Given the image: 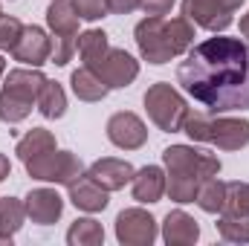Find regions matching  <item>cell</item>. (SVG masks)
<instances>
[{
	"mask_svg": "<svg viewBox=\"0 0 249 246\" xmlns=\"http://www.w3.org/2000/svg\"><path fill=\"white\" fill-rule=\"evenodd\" d=\"M142 102H145V110H148L151 122L160 130H165V133H180L183 130V124L188 119V105L168 81L151 84Z\"/></svg>",
	"mask_w": 249,
	"mask_h": 246,
	"instance_id": "obj_6",
	"label": "cell"
},
{
	"mask_svg": "<svg viewBox=\"0 0 249 246\" xmlns=\"http://www.w3.org/2000/svg\"><path fill=\"white\" fill-rule=\"evenodd\" d=\"M47 151H55V136L47 130V127H32L29 133H23L15 145V154L20 157V162H29Z\"/></svg>",
	"mask_w": 249,
	"mask_h": 246,
	"instance_id": "obj_19",
	"label": "cell"
},
{
	"mask_svg": "<svg viewBox=\"0 0 249 246\" xmlns=\"http://www.w3.org/2000/svg\"><path fill=\"white\" fill-rule=\"evenodd\" d=\"M87 70H93L110 90H124L136 81L139 75V61L124 53V50H116V47H107L102 53V58H96L93 64H87Z\"/></svg>",
	"mask_w": 249,
	"mask_h": 246,
	"instance_id": "obj_10",
	"label": "cell"
},
{
	"mask_svg": "<svg viewBox=\"0 0 249 246\" xmlns=\"http://www.w3.org/2000/svg\"><path fill=\"white\" fill-rule=\"evenodd\" d=\"M217 235H220L223 241H229V244H249V220L220 214V220H217Z\"/></svg>",
	"mask_w": 249,
	"mask_h": 246,
	"instance_id": "obj_27",
	"label": "cell"
},
{
	"mask_svg": "<svg viewBox=\"0 0 249 246\" xmlns=\"http://www.w3.org/2000/svg\"><path fill=\"white\" fill-rule=\"evenodd\" d=\"M183 133L194 142L214 145L220 151H241L249 145V119H232L220 113H188Z\"/></svg>",
	"mask_w": 249,
	"mask_h": 246,
	"instance_id": "obj_4",
	"label": "cell"
},
{
	"mask_svg": "<svg viewBox=\"0 0 249 246\" xmlns=\"http://www.w3.org/2000/svg\"><path fill=\"white\" fill-rule=\"evenodd\" d=\"M12 55H15V61L26 64V67H44L53 58V38L47 35V29H41L35 23L23 26V35L15 44Z\"/></svg>",
	"mask_w": 249,
	"mask_h": 246,
	"instance_id": "obj_13",
	"label": "cell"
},
{
	"mask_svg": "<svg viewBox=\"0 0 249 246\" xmlns=\"http://www.w3.org/2000/svg\"><path fill=\"white\" fill-rule=\"evenodd\" d=\"M197 238H200V226H197V220L186 214V211H168L165 214V220H162V241L168 246H191L197 244Z\"/></svg>",
	"mask_w": 249,
	"mask_h": 246,
	"instance_id": "obj_18",
	"label": "cell"
},
{
	"mask_svg": "<svg viewBox=\"0 0 249 246\" xmlns=\"http://www.w3.org/2000/svg\"><path fill=\"white\" fill-rule=\"evenodd\" d=\"M26 165V174L32 180H41V183H58V185H70L75 183L81 174H84V162L72 154V151H47Z\"/></svg>",
	"mask_w": 249,
	"mask_h": 246,
	"instance_id": "obj_8",
	"label": "cell"
},
{
	"mask_svg": "<svg viewBox=\"0 0 249 246\" xmlns=\"http://www.w3.org/2000/svg\"><path fill=\"white\" fill-rule=\"evenodd\" d=\"M241 35H244V38H249V12L241 18Z\"/></svg>",
	"mask_w": 249,
	"mask_h": 246,
	"instance_id": "obj_33",
	"label": "cell"
},
{
	"mask_svg": "<svg viewBox=\"0 0 249 246\" xmlns=\"http://www.w3.org/2000/svg\"><path fill=\"white\" fill-rule=\"evenodd\" d=\"M162 162H165V194L174 203H194L200 183L220 174V159L191 145L165 148Z\"/></svg>",
	"mask_w": 249,
	"mask_h": 246,
	"instance_id": "obj_2",
	"label": "cell"
},
{
	"mask_svg": "<svg viewBox=\"0 0 249 246\" xmlns=\"http://www.w3.org/2000/svg\"><path fill=\"white\" fill-rule=\"evenodd\" d=\"M107 139L122 151H139L148 142V127L136 113L119 110L107 119Z\"/></svg>",
	"mask_w": 249,
	"mask_h": 246,
	"instance_id": "obj_12",
	"label": "cell"
},
{
	"mask_svg": "<svg viewBox=\"0 0 249 246\" xmlns=\"http://www.w3.org/2000/svg\"><path fill=\"white\" fill-rule=\"evenodd\" d=\"M3 72H6V61H3V55H0V78H3Z\"/></svg>",
	"mask_w": 249,
	"mask_h": 246,
	"instance_id": "obj_34",
	"label": "cell"
},
{
	"mask_svg": "<svg viewBox=\"0 0 249 246\" xmlns=\"http://www.w3.org/2000/svg\"><path fill=\"white\" fill-rule=\"evenodd\" d=\"M9 174H12V162H9V157H3V154H0V183H3Z\"/></svg>",
	"mask_w": 249,
	"mask_h": 246,
	"instance_id": "obj_32",
	"label": "cell"
},
{
	"mask_svg": "<svg viewBox=\"0 0 249 246\" xmlns=\"http://www.w3.org/2000/svg\"><path fill=\"white\" fill-rule=\"evenodd\" d=\"M223 200H226V183L217 180V177L203 180L200 188H197V197H194V203H197L203 211H209V214H220Z\"/></svg>",
	"mask_w": 249,
	"mask_h": 246,
	"instance_id": "obj_24",
	"label": "cell"
},
{
	"mask_svg": "<svg viewBox=\"0 0 249 246\" xmlns=\"http://www.w3.org/2000/svg\"><path fill=\"white\" fill-rule=\"evenodd\" d=\"M78 20L81 18L75 15L72 0H50V9H47V26L53 32V58L50 61L55 67H64L75 53Z\"/></svg>",
	"mask_w": 249,
	"mask_h": 246,
	"instance_id": "obj_7",
	"label": "cell"
},
{
	"mask_svg": "<svg viewBox=\"0 0 249 246\" xmlns=\"http://www.w3.org/2000/svg\"><path fill=\"white\" fill-rule=\"evenodd\" d=\"M72 6H75V15L87 23L102 20L107 15V0H72Z\"/></svg>",
	"mask_w": 249,
	"mask_h": 246,
	"instance_id": "obj_29",
	"label": "cell"
},
{
	"mask_svg": "<svg viewBox=\"0 0 249 246\" xmlns=\"http://www.w3.org/2000/svg\"><path fill=\"white\" fill-rule=\"evenodd\" d=\"M107 47H110V41H107V35H105L102 29H87V32H81V35H78V44H75V50H78L84 67L93 64L96 58H102V53H105Z\"/></svg>",
	"mask_w": 249,
	"mask_h": 246,
	"instance_id": "obj_26",
	"label": "cell"
},
{
	"mask_svg": "<svg viewBox=\"0 0 249 246\" xmlns=\"http://www.w3.org/2000/svg\"><path fill=\"white\" fill-rule=\"evenodd\" d=\"M247 0H183V15L194 26L209 29V32H223L232 26L235 12Z\"/></svg>",
	"mask_w": 249,
	"mask_h": 246,
	"instance_id": "obj_9",
	"label": "cell"
},
{
	"mask_svg": "<svg viewBox=\"0 0 249 246\" xmlns=\"http://www.w3.org/2000/svg\"><path fill=\"white\" fill-rule=\"evenodd\" d=\"M26 220V206L18 197H0V241H12Z\"/></svg>",
	"mask_w": 249,
	"mask_h": 246,
	"instance_id": "obj_21",
	"label": "cell"
},
{
	"mask_svg": "<svg viewBox=\"0 0 249 246\" xmlns=\"http://www.w3.org/2000/svg\"><path fill=\"white\" fill-rule=\"evenodd\" d=\"M220 214L249 220V183H226V200Z\"/></svg>",
	"mask_w": 249,
	"mask_h": 246,
	"instance_id": "obj_25",
	"label": "cell"
},
{
	"mask_svg": "<svg viewBox=\"0 0 249 246\" xmlns=\"http://www.w3.org/2000/svg\"><path fill=\"white\" fill-rule=\"evenodd\" d=\"M47 75L32 67H18L6 75L3 87H0V122L6 124H18L23 122L32 113V105H38V93L44 87Z\"/></svg>",
	"mask_w": 249,
	"mask_h": 246,
	"instance_id": "obj_5",
	"label": "cell"
},
{
	"mask_svg": "<svg viewBox=\"0 0 249 246\" xmlns=\"http://www.w3.org/2000/svg\"><path fill=\"white\" fill-rule=\"evenodd\" d=\"M67 244L70 246H102L105 244V229L93 217H78L70 226V232H67Z\"/></svg>",
	"mask_w": 249,
	"mask_h": 246,
	"instance_id": "obj_23",
	"label": "cell"
},
{
	"mask_svg": "<svg viewBox=\"0 0 249 246\" xmlns=\"http://www.w3.org/2000/svg\"><path fill=\"white\" fill-rule=\"evenodd\" d=\"M38 110L47 116V119H61L67 113V93L58 81H44L41 93H38Z\"/></svg>",
	"mask_w": 249,
	"mask_h": 246,
	"instance_id": "obj_22",
	"label": "cell"
},
{
	"mask_svg": "<svg viewBox=\"0 0 249 246\" xmlns=\"http://www.w3.org/2000/svg\"><path fill=\"white\" fill-rule=\"evenodd\" d=\"M133 38H136L142 61L160 67V64H168L171 58H180L194 47V26L186 15L171 18V20L148 15L145 20L136 23Z\"/></svg>",
	"mask_w": 249,
	"mask_h": 246,
	"instance_id": "obj_3",
	"label": "cell"
},
{
	"mask_svg": "<svg viewBox=\"0 0 249 246\" xmlns=\"http://www.w3.org/2000/svg\"><path fill=\"white\" fill-rule=\"evenodd\" d=\"M87 174L102 185L105 191H119V188H124V185L133 180L136 171H133V165H130L127 159L105 157V159H96V162L87 168Z\"/></svg>",
	"mask_w": 249,
	"mask_h": 246,
	"instance_id": "obj_16",
	"label": "cell"
},
{
	"mask_svg": "<svg viewBox=\"0 0 249 246\" xmlns=\"http://www.w3.org/2000/svg\"><path fill=\"white\" fill-rule=\"evenodd\" d=\"M171 6H174V0H142V3H139V9H142L145 15H151V18H162V15H168Z\"/></svg>",
	"mask_w": 249,
	"mask_h": 246,
	"instance_id": "obj_30",
	"label": "cell"
},
{
	"mask_svg": "<svg viewBox=\"0 0 249 246\" xmlns=\"http://www.w3.org/2000/svg\"><path fill=\"white\" fill-rule=\"evenodd\" d=\"M130 191L136 203H160L165 194V171L160 165H145L133 174Z\"/></svg>",
	"mask_w": 249,
	"mask_h": 246,
	"instance_id": "obj_17",
	"label": "cell"
},
{
	"mask_svg": "<svg viewBox=\"0 0 249 246\" xmlns=\"http://www.w3.org/2000/svg\"><path fill=\"white\" fill-rule=\"evenodd\" d=\"M23 206H26V217L38 226H53L64 211V200L55 188H32Z\"/></svg>",
	"mask_w": 249,
	"mask_h": 246,
	"instance_id": "obj_14",
	"label": "cell"
},
{
	"mask_svg": "<svg viewBox=\"0 0 249 246\" xmlns=\"http://www.w3.org/2000/svg\"><path fill=\"white\" fill-rule=\"evenodd\" d=\"M0 15H3V12H0Z\"/></svg>",
	"mask_w": 249,
	"mask_h": 246,
	"instance_id": "obj_35",
	"label": "cell"
},
{
	"mask_svg": "<svg viewBox=\"0 0 249 246\" xmlns=\"http://www.w3.org/2000/svg\"><path fill=\"white\" fill-rule=\"evenodd\" d=\"M67 194H70V203L75 206V209H81V211H90V214H96V211H105L107 209V203H110V191H105L102 185L96 183L87 171L75 180V183L67 185Z\"/></svg>",
	"mask_w": 249,
	"mask_h": 246,
	"instance_id": "obj_15",
	"label": "cell"
},
{
	"mask_svg": "<svg viewBox=\"0 0 249 246\" xmlns=\"http://www.w3.org/2000/svg\"><path fill=\"white\" fill-rule=\"evenodd\" d=\"M139 3L142 0H107V12H113V15H130V12L139 9Z\"/></svg>",
	"mask_w": 249,
	"mask_h": 246,
	"instance_id": "obj_31",
	"label": "cell"
},
{
	"mask_svg": "<svg viewBox=\"0 0 249 246\" xmlns=\"http://www.w3.org/2000/svg\"><path fill=\"white\" fill-rule=\"evenodd\" d=\"M70 84H72V93H75L81 102H102V99L110 93V87H107L93 70H87V67L75 70V72L70 75Z\"/></svg>",
	"mask_w": 249,
	"mask_h": 246,
	"instance_id": "obj_20",
	"label": "cell"
},
{
	"mask_svg": "<svg viewBox=\"0 0 249 246\" xmlns=\"http://www.w3.org/2000/svg\"><path fill=\"white\" fill-rule=\"evenodd\" d=\"M116 241L122 246H151L157 241V220L145 209H124L116 214Z\"/></svg>",
	"mask_w": 249,
	"mask_h": 246,
	"instance_id": "obj_11",
	"label": "cell"
},
{
	"mask_svg": "<svg viewBox=\"0 0 249 246\" xmlns=\"http://www.w3.org/2000/svg\"><path fill=\"white\" fill-rule=\"evenodd\" d=\"M23 35V23L12 15H0V53H12Z\"/></svg>",
	"mask_w": 249,
	"mask_h": 246,
	"instance_id": "obj_28",
	"label": "cell"
},
{
	"mask_svg": "<svg viewBox=\"0 0 249 246\" xmlns=\"http://www.w3.org/2000/svg\"><path fill=\"white\" fill-rule=\"evenodd\" d=\"M177 84L206 113L249 110V44L226 35L194 44L177 67Z\"/></svg>",
	"mask_w": 249,
	"mask_h": 246,
	"instance_id": "obj_1",
	"label": "cell"
}]
</instances>
